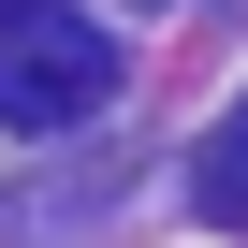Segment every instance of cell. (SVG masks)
<instances>
[{
  "instance_id": "cell-1",
  "label": "cell",
  "mask_w": 248,
  "mask_h": 248,
  "mask_svg": "<svg viewBox=\"0 0 248 248\" xmlns=\"http://www.w3.org/2000/svg\"><path fill=\"white\" fill-rule=\"evenodd\" d=\"M117 102V30L73 0H0V132H88Z\"/></svg>"
},
{
  "instance_id": "cell-2",
  "label": "cell",
  "mask_w": 248,
  "mask_h": 248,
  "mask_svg": "<svg viewBox=\"0 0 248 248\" xmlns=\"http://www.w3.org/2000/svg\"><path fill=\"white\" fill-rule=\"evenodd\" d=\"M190 204H204L219 233H248V102H233L219 132H204V161H190Z\"/></svg>"
}]
</instances>
